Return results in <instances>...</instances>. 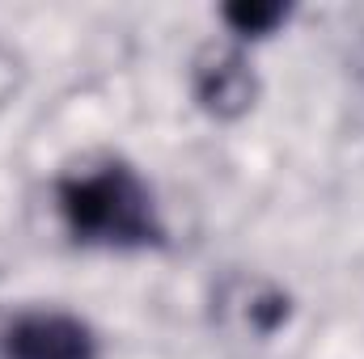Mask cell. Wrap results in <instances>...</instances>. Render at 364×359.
<instances>
[{
  "mask_svg": "<svg viewBox=\"0 0 364 359\" xmlns=\"http://www.w3.org/2000/svg\"><path fill=\"white\" fill-rule=\"evenodd\" d=\"M64 216L77 237L85 241H149L153 237V207L144 186L127 170H97L64 186Z\"/></svg>",
  "mask_w": 364,
  "mask_h": 359,
  "instance_id": "obj_1",
  "label": "cell"
},
{
  "mask_svg": "<svg viewBox=\"0 0 364 359\" xmlns=\"http://www.w3.org/2000/svg\"><path fill=\"white\" fill-rule=\"evenodd\" d=\"M9 359H93V343L85 326L60 313H38L13 326Z\"/></svg>",
  "mask_w": 364,
  "mask_h": 359,
  "instance_id": "obj_2",
  "label": "cell"
}]
</instances>
